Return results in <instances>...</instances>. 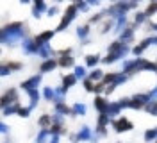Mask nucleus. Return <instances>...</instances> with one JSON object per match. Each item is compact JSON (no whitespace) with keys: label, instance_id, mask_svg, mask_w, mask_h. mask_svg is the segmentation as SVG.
Instances as JSON below:
<instances>
[{"label":"nucleus","instance_id":"nucleus-1","mask_svg":"<svg viewBox=\"0 0 157 143\" xmlns=\"http://www.w3.org/2000/svg\"><path fill=\"white\" fill-rule=\"evenodd\" d=\"M23 30H21V23H13L7 25L2 30V43H14L18 38H21Z\"/></svg>","mask_w":157,"mask_h":143},{"label":"nucleus","instance_id":"nucleus-2","mask_svg":"<svg viewBox=\"0 0 157 143\" xmlns=\"http://www.w3.org/2000/svg\"><path fill=\"white\" fill-rule=\"evenodd\" d=\"M75 14H77V6H70L68 9H66V13H64V18H63V22L59 23L57 30H64V29H66V27L70 25V23L73 22Z\"/></svg>","mask_w":157,"mask_h":143},{"label":"nucleus","instance_id":"nucleus-3","mask_svg":"<svg viewBox=\"0 0 157 143\" xmlns=\"http://www.w3.org/2000/svg\"><path fill=\"white\" fill-rule=\"evenodd\" d=\"M113 127L116 129L118 133H125V131H130L134 125H132V122H128L127 118H120V120L113 122Z\"/></svg>","mask_w":157,"mask_h":143},{"label":"nucleus","instance_id":"nucleus-4","mask_svg":"<svg viewBox=\"0 0 157 143\" xmlns=\"http://www.w3.org/2000/svg\"><path fill=\"white\" fill-rule=\"evenodd\" d=\"M39 81H41V73H39V75H34L32 79H29V81H23V82H21V88L30 93V91H34V89L38 88Z\"/></svg>","mask_w":157,"mask_h":143},{"label":"nucleus","instance_id":"nucleus-5","mask_svg":"<svg viewBox=\"0 0 157 143\" xmlns=\"http://www.w3.org/2000/svg\"><path fill=\"white\" fill-rule=\"evenodd\" d=\"M45 11H47V4L41 2V0H36L34 2V7H32V14L38 18V16H41V13H45Z\"/></svg>","mask_w":157,"mask_h":143},{"label":"nucleus","instance_id":"nucleus-6","mask_svg":"<svg viewBox=\"0 0 157 143\" xmlns=\"http://www.w3.org/2000/svg\"><path fill=\"white\" fill-rule=\"evenodd\" d=\"M13 100H16V91L9 89L6 95L2 97V107H7V104H13Z\"/></svg>","mask_w":157,"mask_h":143},{"label":"nucleus","instance_id":"nucleus-7","mask_svg":"<svg viewBox=\"0 0 157 143\" xmlns=\"http://www.w3.org/2000/svg\"><path fill=\"white\" fill-rule=\"evenodd\" d=\"M23 50L29 52V54H34V52H39V47H38L36 41H32V39H25V43H23Z\"/></svg>","mask_w":157,"mask_h":143},{"label":"nucleus","instance_id":"nucleus-8","mask_svg":"<svg viewBox=\"0 0 157 143\" xmlns=\"http://www.w3.org/2000/svg\"><path fill=\"white\" fill-rule=\"evenodd\" d=\"M95 107H97L98 111L102 114H107V109H109V104L104 100V98H100V97H97L95 98Z\"/></svg>","mask_w":157,"mask_h":143},{"label":"nucleus","instance_id":"nucleus-9","mask_svg":"<svg viewBox=\"0 0 157 143\" xmlns=\"http://www.w3.org/2000/svg\"><path fill=\"white\" fill-rule=\"evenodd\" d=\"M57 65L59 63L56 61V59H47V61L41 65V72H43V73H45V72H50V70H54Z\"/></svg>","mask_w":157,"mask_h":143},{"label":"nucleus","instance_id":"nucleus-10","mask_svg":"<svg viewBox=\"0 0 157 143\" xmlns=\"http://www.w3.org/2000/svg\"><path fill=\"white\" fill-rule=\"evenodd\" d=\"M52 36H54V30H47V32L39 34L38 38H36V43H38V45H45V41H48Z\"/></svg>","mask_w":157,"mask_h":143},{"label":"nucleus","instance_id":"nucleus-11","mask_svg":"<svg viewBox=\"0 0 157 143\" xmlns=\"http://www.w3.org/2000/svg\"><path fill=\"white\" fill-rule=\"evenodd\" d=\"M75 81H77V77L75 75H66L63 79V82H64V88H70V86L75 84Z\"/></svg>","mask_w":157,"mask_h":143},{"label":"nucleus","instance_id":"nucleus-12","mask_svg":"<svg viewBox=\"0 0 157 143\" xmlns=\"http://www.w3.org/2000/svg\"><path fill=\"white\" fill-rule=\"evenodd\" d=\"M157 138V129H148L147 133H145V140L147 141H152V140H155Z\"/></svg>","mask_w":157,"mask_h":143},{"label":"nucleus","instance_id":"nucleus-13","mask_svg":"<svg viewBox=\"0 0 157 143\" xmlns=\"http://www.w3.org/2000/svg\"><path fill=\"white\" fill-rule=\"evenodd\" d=\"M59 65H61V66H73V59H71V57H61V59H59L57 61Z\"/></svg>","mask_w":157,"mask_h":143},{"label":"nucleus","instance_id":"nucleus-14","mask_svg":"<svg viewBox=\"0 0 157 143\" xmlns=\"http://www.w3.org/2000/svg\"><path fill=\"white\" fill-rule=\"evenodd\" d=\"M120 109H121V107H120V104H109V109H107V113L114 116V114H118V113H120Z\"/></svg>","mask_w":157,"mask_h":143},{"label":"nucleus","instance_id":"nucleus-15","mask_svg":"<svg viewBox=\"0 0 157 143\" xmlns=\"http://www.w3.org/2000/svg\"><path fill=\"white\" fill-rule=\"evenodd\" d=\"M98 59H100L98 56H88L86 57V65H88V66H95L98 63Z\"/></svg>","mask_w":157,"mask_h":143},{"label":"nucleus","instance_id":"nucleus-16","mask_svg":"<svg viewBox=\"0 0 157 143\" xmlns=\"http://www.w3.org/2000/svg\"><path fill=\"white\" fill-rule=\"evenodd\" d=\"M102 73H104V72H100V70H93L91 75H89V81H100V79H102Z\"/></svg>","mask_w":157,"mask_h":143},{"label":"nucleus","instance_id":"nucleus-17","mask_svg":"<svg viewBox=\"0 0 157 143\" xmlns=\"http://www.w3.org/2000/svg\"><path fill=\"white\" fill-rule=\"evenodd\" d=\"M147 111L150 114H157V102H148L147 104Z\"/></svg>","mask_w":157,"mask_h":143},{"label":"nucleus","instance_id":"nucleus-18","mask_svg":"<svg viewBox=\"0 0 157 143\" xmlns=\"http://www.w3.org/2000/svg\"><path fill=\"white\" fill-rule=\"evenodd\" d=\"M157 11V4L155 2H150V4H148V7H147V11H145V14H154V13H155Z\"/></svg>","mask_w":157,"mask_h":143},{"label":"nucleus","instance_id":"nucleus-19","mask_svg":"<svg viewBox=\"0 0 157 143\" xmlns=\"http://www.w3.org/2000/svg\"><path fill=\"white\" fill-rule=\"evenodd\" d=\"M73 113L84 114V113H86V105H82V104H75V105H73Z\"/></svg>","mask_w":157,"mask_h":143},{"label":"nucleus","instance_id":"nucleus-20","mask_svg":"<svg viewBox=\"0 0 157 143\" xmlns=\"http://www.w3.org/2000/svg\"><path fill=\"white\" fill-rule=\"evenodd\" d=\"M78 138H80V140H88V138H89V129H88V127H82V129H80Z\"/></svg>","mask_w":157,"mask_h":143},{"label":"nucleus","instance_id":"nucleus-21","mask_svg":"<svg viewBox=\"0 0 157 143\" xmlns=\"http://www.w3.org/2000/svg\"><path fill=\"white\" fill-rule=\"evenodd\" d=\"M14 111H20L18 104L11 105V107H4V114H11V113H14Z\"/></svg>","mask_w":157,"mask_h":143},{"label":"nucleus","instance_id":"nucleus-22","mask_svg":"<svg viewBox=\"0 0 157 143\" xmlns=\"http://www.w3.org/2000/svg\"><path fill=\"white\" fill-rule=\"evenodd\" d=\"M48 52H50V48L47 47V45H41V47H39V54H41L43 57H47V56H48Z\"/></svg>","mask_w":157,"mask_h":143},{"label":"nucleus","instance_id":"nucleus-23","mask_svg":"<svg viewBox=\"0 0 157 143\" xmlns=\"http://www.w3.org/2000/svg\"><path fill=\"white\" fill-rule=\"evenodd\" d=\"M84 75H86V70H84L82 66L75 68V77H84Z\"/></svg>","mask_w":157,"mask_h":143},{"label":"nucleus","instance_id":"nucleus-24","mask_svg":"<svg viewBox=\"0 0 157 143\" xmlns=\"http://www.w3.org/2000/svg\"><path fill=\"white\" fill-rule=\"evenodd\" d=\"M45 98H54V89L52 88H45Z\"/></svg>","mask_w":157,"mask_h":143},{"label":"nucleus","instance_id":"nucleus-25","mask_svg":"<svg viewBox=\"0 0 157 143\" xmlns=\"http://www.w3.org/2000/svg\"><path fill=\"white\" fill-rule=\"evenodd\" d=\"M47 134H48V131H43V133L38 134V143H43L45 140H47Z\"/></svg>","mask_w":157,"mask_h":143},{"label":"nucleus","instance_id":"nucleus-26","mask_svg":"<svg viewBox=\"0 0 157 143\" xmlns=\"http://www.w3.org/2000/svg\"><path fill=\"white\" fill-rule=\"evenodd\" d=\"M145 18H147V14H145V13H137V14H136V22H137V23H139V22H143Z\"/></svg>","mask_w":157,"mask_h":143},{"label":"nucleus","instance_id":"nucleus-27","mask_svg":"<svg viewBox=\"0 0 157 143\" xmlns=\"http://www.w3.org/2000/svg\"><path fill=\"white\" fill-rule=\"evenodd\" d=\"M88 34V27H78V36L82 38V36H86Z\"/></svg>","mask_w":157,"mask_h":143},{"label":"nucleus","instance_id":"nucleus-28","mask_svg":"<svg viewBox=\"0 0 157 143\" xmlns=\"http://www.w3.org/2000/svg\"><path fill=\"white\" fill-rule=\"evenodd\" d=\"M105 124H107V114H102L100 116V127H104Z\"/></svg>","mask_w":157,"mask_h":143},{"label":"nucleus","instance_id":"nucleus-29","mask_svg":"<svg viewBox=\"0 0 157 143\" xmlns=\"http://www.w3.org/2000/svg\"><path fill=\"white\" fill-rule=\"evenodd\" d=\"M123 39H132V30L127 29V32H123Z\"/></svg>","mask_w":157,"mask_h":143},{"label":"nucleus","instance_id":"nucleus-30","mask_svg":"<svg viewBox=\"0 0 157 143\" xmlns=\"http://www.w3.org/2000/svg\"><path fill=\"white\" fill-rule=\"evenodd\" d=\"M29 113H30L29 109H20V111H18V114H20V116H23V118H25V116H29Z\"/></svg>","mask_w":157,"mask_h":143},{"label":"nucleus","instance_id":"nucleus-31","mask_svg":"<svg viewBox=\"0 0 157 143\" xmlns=\"http://www.w3.org/2000/svg\"><path fill=\"white\" fill-rule=\"evenodd\" d=\"M77 9L86 11V9H88V4H84V2H78V4H77Z\"/></svg>","mask_w":157,"mask_h":143},{"label":"nucleus","instance_id":"nucleus-32","mask_svg":"<svg viewBox=\"0 0 157 143\" xmlns=\"http://www.w3.org/2000/svg\"><path fill=\"white\" fill-rule=\"evenodd\" d=\"M50 122V118L48 116H43V118H39V124H43V125H47Z\"/></svg>","mask_w":157,"mask_h":143},{"label":"nucleus","instance_id":"nucleus-33","mask_svg":"<svg viewBox=\"0 0 157 143\" xmlns=\"http://www.w3.org/2000/svg\"><path fill=\"white\" fill-rule=\"evenodd\" d=\"M84 84H86V89H88V91H91V89H95V88H93V84H91V81H86Z\"/></svg>","mask_w":157,"mask_h":143},{"label":"nucleus","instance_id":"nucleus-34","mask_svg":"<svg viewBox=\"0 0 157 143\" xmlns=\"http://www.w3.org/2000/svg\"><path fill=\"white\" fill-rule=\"evenodd\" d=\"M7 73H9V66L4 65V66H2V75H7Z\"/></svg>","mask_w":157,"mask_h":143},{"label":"nucleus","instance_id":"nucleus-35","mask_svg":"<svg viewBox=\"0 0 157 143\" xmlns=\"http://www.w3.org/2000/svg\"><path fill=\"white\" fill-rule=\"evenodd\" d=\"M0 129H2V133H7V125H6V124L0 125Z\"/></svg>","mask_w":157,"mask_h":143},{"label":"nucleus","instance_id":"nucleus-36","mask_svg":"<svg viewBox=\"0 0 157 143\" xmlns=\"http://www.w3.org/2000/svg\"><path fill=\"white\" fill-rule=\"evenodd\" d=\"M54 13H57V7H52V9H48V14H54Z\"/></svg>","mask_w":157,"mask_h":143},{"label":"nucleus","instance_id":"nucleus-37","mask_svg":"<svg viewBox=\"0 0 157 143\" xmlns=\"http://www.w3.org/2000/svg\"><path fill=\"white\" fill-rule=\"evenodd\" d=\"M50 143H59V138H57V136H56V138H52V141H50Z\"/></svg>","mask_w":157,"mask_h":143},{"label":"nucleus","instance_id":"nucleus-38","mask_svg":"<svg viewBox=\"0 0 157 143\" xmlns=\"http://www.w3.org/2000/svg\"><path fill=\"white\" fill-rule=\"evenodd\" d=\"M152 97H154V98H157V88L154 89V91H152Z\"/></svg>","mask_w":157,"mask_h":143},{"label":"nucleus","instance_id":"nucleus-39","mask_svg":"<svg viewBox=\"0 0 157 143\" xmlns=\"http://www.w3.org/2000/svg\"><path fill=\"white\" fill-rule=\"evenodd\" d=\"M152 39V43H157V38H150Z\"/></svg>","mask_w":157,"mask_h":143},{"label":"nucleus","instance_id":"nucleus-40","mask_svg":"<svg viewBox=\"0 0 157 143\" xmlns=\"http://www.w3.org/2000/svg\"><path fill=\"white\" fill-rule=\"evenodd\" d=\"M154 29H157V23H154Z\"/></svg>","mask_w":157,"mask_h":143}]
</instances>
